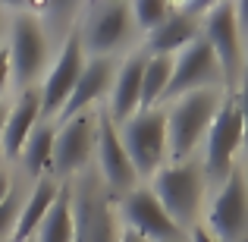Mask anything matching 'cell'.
Returning a JSON list of instances; mask_svg holds the SVG:
<instances>
[{"mask_svg":"<svg viewBox=\"0 0 248 242\" xmlns=\"http://www.w3.org/2000/svg\"><path fill=\"white\" fill-rule=\"evenodd\" d=\"M204 173L195 161H182V163H170L160 167L154 173V198L164 205V211L176 220L179 230L192 226L198 220L201 211V198H204Z\"/></svg>","mask_w":248,"mask_h":242,"instance_id":"3957f363","label":"cell"},{"mask_svg":"<svg viewBox=\"0 0 248 242\" xmlns=\"http://www.w3.org/2000/svg\"><path fill=\"white\" fill-rule=\"evenodd\" d=\"M201 29H204L201 38L207 41V48L214 50V57L220 63L223 82L232 88L245 76V44L242 35H239L232 3H211L207 13L201 16Z\"/></svg>","mask_w":248,"mask_h":242,"instance_id":"8992f818","label":"cell"},{"mask_svg":"<svg viewBox=\"0 0 248 242\" xmlns=\"http://www.w3.org/2000/svg\"><path fill=\"white\" fill-rule=\"evenodd\" d=\"M50 38L44 32V25L35 16H16L10 22V82H16L19 88L29 91V85L41 76L44 63H47Z\"/></svg>","mask_w":248,"mask_h":242,"instance_id":"ba28073f","label":"cell"},{"mask_svg":"<svg viewBox=\"0 0 248 242\" xmlns=\"http://www.w3.org/2000/svg\"><path fill=\"white\" fill-rule=\"evenodd\" d=\"M148 54L139 50L132 54L126 63L116 66L113 85H110V123L113 126H123L126 120H132L139 113V97H141V73H145Z\"/></svg>","mask_w":248,"mask_h":242,"instance_id":"9a60e30c","label":"cell"},{"mask_svg":"<svg viewBox=\"0 0 248 242\" xmlns=\"http://www.w3.org/2000/svg\"><path fill=\"white\" fill-rule=\"evenodd\" d=\"M97 145V113L85 110V113L73 116V120L60 123L54 132V161L50 170L60 182H69L88 167V158L94 154Z\"/></svg>","mask_w":248,"mask_h":242,"instance_id":"9c48e42d","label":"cell"},{"mask_svg":"<svg viewBox=\"0 0 248 242\" xmlns=\"http://www.w3.org/2000/svg\"><path fill=\"white\" fill-rule=\"evenodd\" d=\"M73 189V242H116L120 226H116L113 195L107 192L97 167H85L76 176Z\"/></svg>","mask_w":248,"mask_h":242,"instance_id":"6da1fadb","label":"cell"},{"mask_svg":"<svg viewBox=\"0 0 248 242\" xmlns=\"http://www.w3.org/2000/svg\"><path fill=\"white\" fill-rule=\"evenodd\" d=\"M120 142L132 161L135 176H154L167 158V113L145 110L123 123Z\"/></svg>","mask_w":248,"mask_h":242,"instance_id":"52a82bcc","label":"cell"},{"mask_svg":"<svg viewBox=\"0 0 248 242\" xmlns=\"http://www.w3.org/2000/svg\"><path fill=\"white\" fill-rule=\"evenodd\" d=\"M173 76V57H148L145 73H141V97H139V113L145 110H157L164 101V91Z\"/></svg>","mask_w":248,"mask_h":242,"instance_id":"7402d4cb","label":"cell"},{"mask_svg":"<svg viewBox=\"0 0 248 242\" xmlns=\"http://www.w3.org/2000/svg\"><path fill=\"white\" fill-rule=\"evenodd\" d=\"M41 120V97H38L35 88L22 91L16 104L6 110V123H3V139H0V148H3L6 158H19L22 154V145L29 142L31 129Z\"/></svg>","mask_w":248,"mask_h":242,"instance_id":"ac0fdd59","label":"cell"},{"mask_svg":"<svg viewBox=\"0 0 248 242\" xmlns=\"http://www.w3.org/2000/svg\"><path fill=\"white\" fill-rule=\"evenodd\" d=\"M201 19L188 16V13L176 10L170 13L167 22H160L154 32H148V41H145V54L148 57H173L179 50H186L195 38H201V29H198Z\"/></svg>","mask_w":248,"mask_h":242,"instance_id":"e0dca14e","label":"cell"},{"mask_svg":"<svg viewBox=\"0 0 248 242\" xmlns=\"http://www.w3.org/2000/svg\"><path fill=\"white\" fill-rule=\"evenodd\" d=\"M6 110H10V107H6V104L0 101V139H3V123H6Z\"/></svg>","mask_w":248,"mask_h":242,"instance_id":"f546056e","label":"cell"},{"mask_svg":"<svg viewBox=\"0 0 248 242\" xmlns=\"http://www.w3.org/2000/svg\"><path fill=\"white\" fill-rule=\"evenodd\" d=\"M31 242H73V189H69V182L60 186V195L54 198L47 217L35 230Z\"/></svg>","mask_w":248,"mask_h":242,"instance_id":"ffe728a7","label":"cell"},{"mask_svg":"<svg viewBox=\"0 0 248 242\" xmlns=\"http://www.w3.org/2000/svg\"><path fill=\"white\" fill-rule=\"evenodd\" d=\"M3 25H6V13L0 10V35H3Z\"/></svg>","mask_w":248,"mask_h":242,"instance_id":"4dcf8cb0","label":"cell"},{"mask_svg":"<svg viewBox=\"0 0 248 242\" xmlns=\"http://www.w3.org/2000/svg\"><path fill=\"white\" fill-rule=\"evenodd\" d=\"M232 13H236V25H239V35H242V44H248V0L232 3Z\"/></svg>","mask_w":248,"mask_h":242,"instance_id":"484cf974","label":"cell"},{"mask_svg":"<svg viewBox=\"0 0 248 242\" xmlns=\"http://www.w3.org/2000/svg\"><path fill=\"white\" fill-rule=\"evenodd\" d=\"M116 242H148L145 236H139V233H132V230H126V226H123L120 230V239Z\"/></svg>","mask_w":248,"mask_h":242,"instance_id":"f1b7e54d","label":"cell"},{"mask_svg":"<svg viewBox=\"0 0 248 242\" xmlns=\"http://www.w3.org/2000/svg\"><path fill=\"white\" fill-rule=\"evenodd\" d=\"M207 233L217 242H245L248 233V179L232 170L207 208Z\"/></svg>","mask_w":248,"mask_h":242,"instance_id":"30bf717a","label":"cell"},{"mask_svg":"<svg viewBox=\"0 0 248 242\" xmlns=\"http://www.w3.org/2000/svg\"><path fill=\"white\" fill-rule=\"evenodd\" d=\"M132 13L129 3H113V0H104V3H88L82 10V22L76 29L82 41V50L91 57H110L120 44L129 41L132 35Z\"/></svg>","mask_w":248,"mask_h":242,"instance_id":"5b68a950","label":"cell"},{"mask_svg":"<svg viewBox=\"0 0 248 242\" xmlns=\"http://www.w3.org/2000/svg\"><path fill=\"white\" fill-rule=\"evenodd\" d=\"M97 173H101L104 186H107L110 195H129L135 189V182H139V176H135L132 170V161H129L126 148H123L120 142V132H116V126L110 123L107 113L97 116Z\"/></svg>","mask_w":248,"mask_h":242,"instance_id":"5bb4252c","label":"cell"},{"mask_svg":"<svg viewBox=\"0 0 248 242\" xmlns=\"http://www.w3.org/2000/svg\"><path fill=\"white\" fill-rule=\"evenodd\" d=\"M248 79V50H245V76H242V82Z\"/></svg>","mask_w":248,"mask_h":242,"instance_id":"1f68e13d","label":"cell"},{"mask_svg":"<svg viewBox=\"0 0 248 242\" xmlns=\"http://www.w3.org/2000/svg\"><path fill=\"white\" fill-rule=\"evenodd\" d=\"M236 104H239V116H242V145L248 148V79L242 82V88H239Z\"/></svg>","mask_w":248,"mask_h":242,"instance_id":"d4e9b609","label":"cell"},{"mask_svg":"<svg viewBox=\"0 0 248 242\" xmlns=\"http://www.w3.org/2000/svg\"><path fill=\"white\" fill-rule=\"evenodd\" d=\"M239 148H242V116H239L236 95H226L204 135V163H201L204 182L217 189L223 186L226 176L232 173V158Z\"/></svg>","mask_w":248,"mask_h":242,"instance_id":"277c9868","label":"cell"},{"mask_svg":"<svg viewBox=\"0 0 248 242\" xmlns=\"http://www.w3.org/2000/svg\"><path fill=\"white\" fill-rule=\"evenodd\" d=\"M10 192H13V179H10V173H3V170H0V205L10 198Z\"/></svg>","mask_w":248,"mask_h":242,"instance_id":"83f0119b","label":"cell"},{"mask_svg":"<svg viewBox=\"0 0 248 242\" xmlns=\"http://www.w3.org/2000/svg\"><path fill=\"white\" fill-rule=\"evenodd\" d=\"M54 132L57 129L50 126V123H41V126L31 129L29 142L22 145V154H19L25 173H31V176L41 179V176L50 170V161H54Z\"/></svg>","mask_w":248,"mask_h":242,"instance_id":"44dd1931","label":"cell"},{"mask_svg":"<svg viewBox=\"0 0 248 242\" xmlns=\"http://www.w3.org/2000/svg\"><path fill=\"white\" fill-rule=\"evenodd\" d=\"M220 104V88H201L176 97V104L167 110V154H173V163L188 161V154L204 142Z\"/></svg>","mask_w":248,"mask_h":242,"instance_id":"7a4b0ae2","label":"cell"},{"mask_svg":"<svg viewBox=\"0 0 248 242\" xmlns=\"http://www.w3.org/2000/svg\"><path fill=\"white\" fill-rule=\"evenodd\" d=\"M129 13H132V25H139L145 32H154L160 22L170 19L173 6L164 3V0H135V3H129Z\"/></svg>","mask_w":248,"mask_h":242,"instance_id":"603a6c76","label":"cell"},{"mask_svg":"<svg viewBox=\"0 0 248 242\" xmlns=\"http://www.w3.org/2000/svg\"><path fill=\"white\" fill-rule=\"evenodd\" d=\"M120 214L126 220V230L145 236L148 242H186V230L176 226V220L164 211L151 189H132L123 198Z\"/></svg>","mask_w":248,"mask_h":242,"instance_id":"7c38bea8","label":"cell"},{"mask_svg":"<svg viewBox=\"0 0 248 242\" xmlns=\"http://www.w3.org/2000/svg\"><path fill=\"white\" fill-rule=\"evenodd\" d=\"M19 211H22V198H19L16 192H10V198L0 205V242L13 236L16 220H19Z\"/></svg>","mask_w":248,"mask_h":242,"instance_id":"cb8c5ba5","label":"cell"},{"mask_svg":"<svg viewBox=\"0 0 248 242\" xmlns=\"http://www.w3.org/2000/svg\"><path fill=\"white\" fill-rule=\"evenodd\" d=\"M6 85H10V54H6V48H0V95Z\"/></svg>","mask_w":248,"mask_h":242,"instance_id":"4316f807","label":"cell"},{"mask_svg":"<svg viewBox=\"0 0 248 242\" xmlns=\"http://www.w3.org/2000/svg\"><path fill=\"white\" fill-rule=\"evenodd\" d=\"M113 76H116L113 57H91V60H85V69H82L79 82H76L69 101L63 104V110H60V120L66 123V120H73V116L85 113V110L113 85Z\"/></svg>","mask_w":248,"mask_h":242,"instance_id":"2e32d148","label":"cell"},{"mask_svg":"<svg viewBox=\"0 0 248 242\" xmlns=\"http://www.w3.org/2000/svg\"><path fill=\"white\" fill-rule=\"evenodd\" d=\"M220 82H223V73H220L214 50L207 48L204 38H195L173 60V76H170V85L164 91V101H176V97L192 95V91H201V88H217Z\"/></svg>","mask_w":248,"mask_h":242,"instance_id":"8fae6325","label":"cell"},{"mask_svg":"<svg viewBox=\"0 0 248 242\" xmlns=\"http://www.w3.org/2000/svg\"><path fill=\"white\" fill-rule=\"evenodd\" d=\"M60 186H63V182L60 179H50V176H41V179L35 182L31 195L22 201V211H19V220H16V230H13L10 242H31L35 230L41 226V220L47 217L54 198L60 195Z\"/></svg>","mask_w":248,"mask_h":242,"instance_id":"d6986e66","label":"cell"},{"mask_svg":"<svg viewBox=\"0 0 248 242\" xmlns=\"http://www.w3.org/2000/svg\"><path fill=\"white\" fill-rule=\"evenodd\" d=\"M85 69V50H82V41L76 32H69L66 41H63L60 54H57L54 66H50V73L44 76V85L38 88V97H41V116L47 120V116H57L63 110V104L69 101V95H73L76 82H79Z\"/></svg>","mask_w":248,"mask_h":242,"instance_id":"4fadbf2b","label":"cell"}]
</instances>
